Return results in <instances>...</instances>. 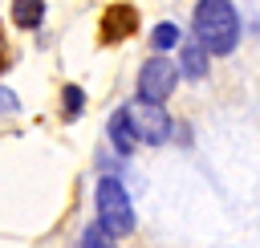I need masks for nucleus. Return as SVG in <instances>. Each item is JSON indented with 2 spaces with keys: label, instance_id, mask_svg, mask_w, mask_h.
Listing matches in <instances>:
<instances>
[{
  "label": "nucleus",
  "instance_id": "f257e3e1",
  "mask_svg": "<svg viewBox=\"0 0 260 248\" xmlns=\"http://www.w3.org/2000/svg\"><path fill=\"white\" fill-rule=\"evenodd\" d=\"M195 41L203 45V53L228 57L240 41V16L232 8V0H199L195 4Z\"/></svg>",
  "mask_w": 260,
  "mask_h": 248
},
{
  "label": "nucleus",
  "instance_id": "f03ea898",
  "mask_svg": "<svg viewBox=\"0 0 260 248\" xmlns=\"http://www.w3.org/2000/svg\"><path fill=\"white\" fill-rule=\"evenodd\" d=\"M98 228L110 232V236H126V232L134 228L130 195H126V187H122L114 175H102V179H98Z\"/></svg>",
  "mask_w": 260,
  "mask_h": 248
},
{
  "label": "nucleus",
  "instance_id": "7ed1b4c3",
  "mask_svg": "<svg viewBox=\"0 0 260 248\" xmlns=\"http://www.w3.org/2000/svg\"><path fill=\"white\" fill-rule=\"evenodd\" d=\"M122 114H126V122H130V130H134L138 142L158 146V142L171 138V118H167V110H162L158 102H142V98H134V102L122 106Z\"/></svg>",
  "mask_w": 260,
  "mask_h": 248
},
{
  "label": "nucleus",
  "instance_id": "20e7f679",
  "mask_svg": "<svg viewBox=\"0 0 260 248\" xmlns=\"http://www.w3.org/2000/svg\"><path fill=\"white\" fill-rule=\"evenodd\" d=\"M175 81H179V69H175L167 57H150V61L142 65V73H138V98L162 106V102L175 94Z\"/></svg>",
  "mask_w": 260,
  "mask_h": 248
},
{
  "label": "nucleus",
  "instance_id": "39448f33",
  "mask_svg": "<svg viewBox=\"0 0 260 248\" xmlns=\"http://www.w3.org/2000/svg\"><path fill=\"white\" fill-rule=\"evenodd\" d=\"M134 24H138V12H134L130 4H110L106 16H102V41H106V45L126 41V37L134 33Z\"/></svg>",
  "mask_w": 260,
  "mask_h": 248
},
{
  "label": "nucleus",
  "instance_id": "423d86ee",
  "mask_svg": "<svg viewBox=\"0 0 260 248\" xmlns=\"http://www.w3.org/2000/svg\"><path fill=\"white\" fill-rule=\"evenodd\" d=\"M179 69H183V77H195V81L207 73V53H203L199 41H187V45H183V53H179Z\"/></svg>",
  "mask_w": 260,
  "mask_h": 248
},
{
  "label": "nucleus",
  "instance_id": "0eeeda50",
  "mask_svg": "<svg viewBox=\"0 0 260 248\" xmlns=\"http://www.w3.org/2000/svg\"><path fill=\"white\" fill-rule=\"evenodd\" d=\"M106 130H110V142H114V150H118V154H130V150H134V142H138V138H134V130H130V122H126V114H122V110L110 118V126H106Z\"/></svg>",
  "mask_w": 260,
  "mask_h": 248
},
{
  "label": "nucleus",
  "instance_id": "6e6552de",
  "mask_svg": "<svg viewBox=\"0 0 260 248\" xmlns=\"http://www.w3.org/2000/svg\"><path fill=\"white\" fill-rule=\"evenodd\" d=\"M12 20L20 28H37L45 20V0H12Z\"/></svg>",
  "mask_w": 260,
  "mask_h": 248
},
{
  "label": "nucleus",
  "instance_id": "1a4fd4ad",
  "mask_svg": "<svg viewBox=\"0 0 260 248\" xmlns=\"http://www.w3.org/2000/svg\"><path fill=\"white\" fill-rule=\"evenodd\" d=\"M150 45H154L158 53H162V49H171V45H179V28H175L171 20H162V24L150 33Z\"/></svg>",
  "mask_w": 260,
  "mask_h": 248
},
{
  "label": "nucleus",
  "instance_id": "9d476101",
  "mask_svg": "<svg viewBox=\"0 0 260 248\" xmlns=\"http://www.w3.org/2000/svg\"><path fill=\"white\" fill-rule=\"evenodd\" d=\"M81 248H118V244H114L110 232H102L98 224H89V228L81 232Z\"/></svg>",
  "mask_w": 260,
  "mask_h": 248
},
{
  "label": "nucleus",
  "instance_id": "9b49d317",
  "mask_svg": "<svg viewBox=\"0 0 260 248\" xmlns=\"http://www.w3.org/2000/svg\"><path fill=\"white\" fill-rule=\"evenodd\" d=\"M81 106H85V94H81L77 85H65V118H77Z\"/></svg>",
  "mask_w": 260,
  "mask_h": 248
},
{
  "label": "nucleus",
  "instance_id": "f8f14e48",
  "mask_svg": "<svg viewBox=\"0 0 260 248\" xmlns=\"http://www.w3.org/2000/svg\"><path fill=\"white\" fill-rule=\"evenodd\" d=\"M0 110H16V98H12V89H0Z\"/></svg>",
  "mask_w": 260,
  "mask_h": 248
},
{
  "label": "nucleus",
  "instance_id": "ddd939ff",
  "mask_svg": "<svg viewBox=\"0 0 260 248\" xmlns=\"http://www.w3.org/2000/svg\"><path fill=\"white\" fill-rule=\"evenodd\" d=\"M0 53H4V37H0Z\"/></svg>",
  "mask_w": 260,
  "mask_h": 248
}]
</instances>
